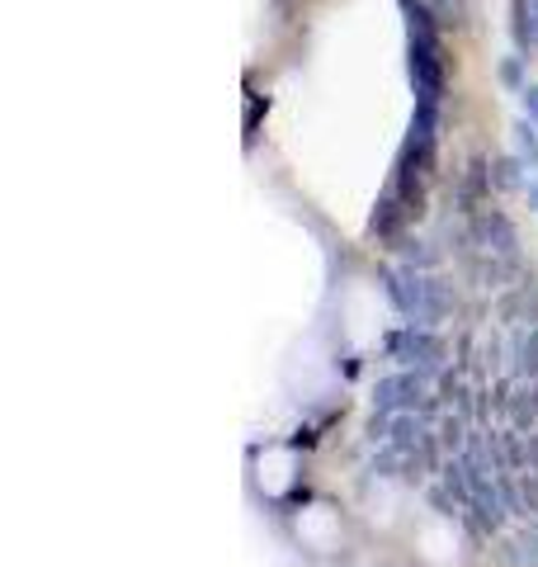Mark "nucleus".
Here are the masks:
<instances>
[{
    "label": "nucleus",
    "instance_id": "nucleus-1",
    "mask_svg": "<svg viewBox=\"0 0 538 567\" xmlns=\"http://www.w3.org/2000/svg\"><path fill=\"white\" fill-rule=\"evenodd\" d=\"M397 6L406 14V66H411V91H416V118L439 123L444 85H448L439 14L430 10V0H397Z\"/></svg>",
    "mask_w": 538,
    "mask_h": 567
},
{
    "label": "nucleus",
    "instance_id": "nucleus-2",
    "mask_svg": "<svg viewBox=\"0 0 538 567\" xmlns=\"http://www.w3.org/2000/svg\"><path fill=\"white\" fill-rule=\"evenodd\" d=\"M387 354L430 379V374H439V369H444L448 346H444V336L435 327H402V331L387 336Z\"/></svg>",
    "mask_w": 538,
    "mask_h": 567
},
{
    "label": "nucleus",
    "instance_id": "nucleus-3",
    "mask_svg": "<svg viewBox=\"0 0 538 567\" xmlns=\"http://www.w3.org/2000/svg\"><path fill=\"white\" fill-rule=\"evenodd\" d=\"M435 406H439V398L425 393V374H416V369L387 374V379H379V388H373V412H383V416H397V412L430 416Z\"/></svg>",
    "mask_w": 538,
    "mask_h": 567
},
{
    "label": "nucleus",
    "instance_id": "nucleus-4",
    "mask_svg": "<svg viewBox=\"0 0 538 567\" xmlns=\"http://www.w3.org/2000/svg\"><path fill=\"white\" fill-rule=\"evenodd\" d=\"M406 289H411V327H439L448 317V308H454L444 279H435L430 270H406Z\"/></svg>",
    "mask_w": 538,
    "mask_h": 567
},
{
    "label": "nucleus",
    "instance_id": "nucleus-5",
    "mask_svg": "<svg viewBox=\"0 0 538 567\" xmlns=\"http://www.w3.org/2000/svg\"><path fill=\"white\" fill-rule=\"evenodd\" d=\"M473 246L492 260H519V237L500 208H477L473 213Z\"/></svg>",
    "mask_w": 538,
    "mask_h": 567
},
{
    "label": "nucleus",
    "instance_id": "nucleus-6",
    "mask_svg": "<svg viewBox=\"0 0 538 567\" xmlns=\"http://www.w3.org/2000/svg\"><path fill=\"white\" fill-rule=\"evenodd\" d=\"M411 218V208L402 204V194L397 189H383V199H379V208H373V218H369V233L373 237H383V241H392V237H397L402 233V223Z\"/></svg>",
    "mask_w": 538,
    "mask_h": 567
},
{
    "label": "nucleus",
    "instance_id": "nucleus-7",
    "mask_svg": "<svg viewBox=\"0 0 538 567\" xmlns=\"http://www.w3.org/2000/svg\"><path fill=\"white\" fill-rule=\"evenodd\" d=\"M510 33H515V48L525 52H538V6L534 0H510Z\"/></svg>",
    "mask_w": 538,
    "mask_h": 567
},
{
    "label": "nucleus",
    "instance_id": "nucleus-8",
    "mask_svg": "<svg viewBox=\"0 0 538 567\" xmlns=\"http://www.w3.org/2000/svg\"><path fill=\"white\" fill-rule=\"evenodd\" d=\"M515 431L538 435V383H519L510 393V416H506Z\"/></svg>",
    "mask_w": 538,
    "mask_h": 567
},
{
    "label": "nucleus",
    "instance_id": "nucleus-9",
    "mask_svg": "<svg viewBox=\"0 0 538 567\" xmlns=\"http://www.w3.org/2000/svg\"><path fill=\"white\" fill-rule=\"evenodd\" d=\"M510 374L515 379H538V327L519 331L510 341Z\"/></svg>",
    "mask_w": 538,
    "mask_h": 567
},
{
    "label": "nucleus",
    "instance_id": "nucleus-10",
    "mask_svg": "<svg viewBox=\"0 0 538 567\" xmlns=\"http://www.w3.org/2000/svg\"><path fill=\"white\" fill-rule=\"evenodd\" d=\"M402 265L406 270H439V251H430L425 241H406L402 246Z\"/></svg>",
    "mask_w": 538,
    "mask_h": 567
},
{
    "label": "nucleus",
    "instance_id": "nucleus-11",
    "mask_svg": "<svg viewBox=\"0 0 538 567\" xmlns=\"http://www.w3.org/2000/svg\"><path fill=\"white\" fill-rule=\"evenodd\" d=\"M515 147H519V162L538 166V128H534V118H519L515 123Z\"/></svg>",
    "mask_w": 538,
    "mask_h": 567
},
{
    "label": "nucleus",
    "instance_id": "nucleus-12",
    "mask_svg": "<svg viewBox=\"0 0 538 567\" xmlns=\"http://www.w3.org/2000/svg\"><path fill=\"white\" fill-rule=\"evenodd\" d=\"M515 548H519V558H525L529 567H538V520H525V525H519Z\"/></svg>",
    "mask_w": 538,
    "mask_h": 567
},
{
    "label": "nucleus",
    "instance_id": "nucleus-13",
    "mask_svg": "<svg viewBox=\"0 0 538 567\" xmlns=\"http://www.w3.org/2000/svg\"><path fill=\"white\" fill-rule=\"evenodd\" d=\"M430 10L439 14V24H463L468 20V6H463V0H430Z\"/></svg>",
    "mask_w": 538,
    "mask_h": 567
},
{
    "label": "nucleus",
    "instance_id": "nucleus-14",
    "mask_svg": "<svg viewBox=\"0 0 538 567\" xmlns=\"http://www.w3.org/2000/svg\"><path fill=\"white\" fill-rule=\"evenodd\" d=\"M519 492H525L529 520H538V473H519Z\"/></svg>",
    "mask_w": 538,
    "mask_h": 567
},
{
    "label": "nucleus",
    "instance_id": "nucleus-15",
    "mask_svg": "<svg viewBox=\"0 0 538 567\" xmlns=\"http://www.w3.org/2000/svg\"><path fill=\"white\" fill-rule=\"evenodd\" d=\"M500 81L515 85V91H525V66H519V58H506V62H500Z\"/></svg>",
    "mask_w": 538,
    "mask_h": 567
},
{
    "label": "nucleus",
    "instance_id": "nucleus-16",
    "mask_svg": "<svg viewBox=\"0 0 538 567\" xmlns=\"http://www.w3.org/2000/svg\"><path fill=\"white\" fill-rule=\"evenodd\" d=\"M439 431H444V435H439V440H444V445H448V450H454V454H458V445H463V421H458V416H448V421L439 425Z\"/></svg>",
    "mask_w": 538,
    "mask_h": 567
},
{
    "label": "nucleus",
    "instance_id": "nucleus-17",
    "mask_svg": "<svg viewBox=\"0 0 538 567\" xmlns=\"http://www.w3.org/2000/svg\"><path fill=\"white\" fill-rule=\"evenodd\" d=\"M496 185H519V162L515 156H506V162L496 166Z\"/></svg>",
    "mask_w": 538,
    "mask_h": 567
},
{
    "label": "nucleus",
    "instance_id": "nucleus-18",
    "mask_svg": "<svg viewBox=\"0 0 538 567\" xmlns=\"http://www.w3.org/2000/svg\"><path fill=\"white\" fill-rule=\"evenodd\" d=\"M519 95H525V114L538 123V85H525V91H519Z\"/></svg>",
    "mask_w": 538,
    "mask_h": 567
},
{
    "label": "nucleus",
    "instance_id": "nucleus-19",
    "mask_svg": "<svg viewBox=\"0 0 538 567\" xmlns=\"http://www.w3.org/2000/svg\"><path fill=\"white\" fill-rule=\"evenodd\" d=\"M529 204H534V208H538V181H534V185H529Z\"/></svg>",
    "mask_w": 538,
    "mask_h": 567
},
{
    "label": "nucleus",
    "instance_id": "nucleus-20",
    "mask_svg": "<svg viewBox=\"0 0 538 567\" xmlns=\"http://www.w3.org/2000/svg\"><path fill=\"white\" fill-rule=\"evenodd\" d=\"M534 6H538V0H534Z\"/></svg>",
    "mask_w": 538,
    "mask_h": 567
}]
</instances>
